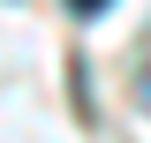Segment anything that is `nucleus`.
<instances>
[{"label": "nucleus", "mask_w": 151, "mask_h": 143, "mask_svg": "<svg viewBox=\"0 0 151 143\" xmlns=\"http://www.w3.org/2000/svg\"><path fill=\"white\" fill-rule=\"evenodd\" d=\"M144 106H151V75H144Z\"/></svg>", "instance_id": "f03ea898"}, {"label": "nucleus", "mask_w": 151, "mask_h": 143, "mask_svg": "<svg viewBox=\"0 0 151 143\" xmlns=\"http://www.w3.org/2000/svg\"><path fill=\"white\" fill-rule=\"evenodd\" d=\"M68 8H76V15H106L113 0H68Z\"/></svg>", "instance_id": "f257e3e1"}]
</instances>
